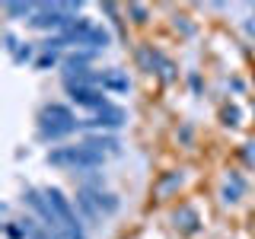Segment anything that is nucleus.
<instances>
[{
    "label": "nucleus",
    "instance_id": "1",
    "mask_svg": "<svg viewBox=\"0 0 255 239\" xmlns=\"http://www.w3.org/2000/svg\"><path fill=\"white\" fill-rule=\"evenodd\" d=\"M45 163L51 166V169H64L70 175H83V172H96L106 166V156L90 150L83 140L80 143H58V147H51L45 153Z\"/></svg>",
    "mask_w": 255,
    "mask_h": 239
},
{
    "label": "nucleus",
    "instance_id": "2",
    "mask_svg": "<svg viewBox=\"0 0 255 239\" xmlns=\"http://www.w3.org/2000/svg\"><path fill=\"white\" fill-rule=\"evenodd\" d=\"M137 64H140L143 74H153V77L163 80V83H175V80H179V67L153 45H140L137 48Z\"/></svg>",
    "mask_w": 255,
    "mask_h": 239
},
{
    "label": "nucleus",
    "instance_id": "3",
    "mask_svg": "<svg viewBox=\"0 0 255 239\" xmlns=\"http://www.w3.org/2000/svg\"><path fill=\"white\" fill-rule=\"evenodd\" d=\"M128 124V112L122 106H115V102H109L102 112H96V115H86L80 118V134H93V131H122V127Z\"/></svg>",
    "mask_w": 255,
    "mask_h": 239
},
{
    "label": "nucleus",
    "instance_id": "4",
    "mask_svg": "<svg viewBox=\"0 0 255 239\" xmlns=\"http://www.w3.org/2000/svg\"><path fill=\"white\" fill-rule=\"evenodd\" d=\"M19 201H22V207L35 217L42 227H48L51 233H61V223H58V217H54V211H51V204H48V198H45V188H32V185H26L22 188V195H19Z\"/></svg>",
    "mask_w": 255,
    "mask_h": 239
},
{
    "label": "nucleus",
    "instance_id": "5",
    "mask_svg": "<svg viewBox=\"0 0 255 239\" xmlns=\"http://www.w3.org/2000/svg\"><path fill=\"white\" fill-rule=\"evenodd\" d=\"M45 198H48V204H51L61 230H83V220H80V214L74 207V198H67L61 188H54V185H45Z\"/></svg>",
    "mask_w": 255,
    "mask_h": 239
},
{
    "label": "nucleus",
    "instance_id": "6",
    "mask_svg": "<svg viewBox=\"0 0 255 239\" xmlns=\"http://www.w3.org/2000/svg\"><path fill=\"white\" fill-rule=\"evenodd\" d=\"M67 99L74 102L77 109H86V112H102L109 106V96H106V90H99V86H67Z\"/></svg>",
    "mask_w": 255,
    "mask_h": 239
},
{
    "label": "nucleus",
    "instance_id": "7",
    "mask_svg": "<svg viewBox=\"0 0 255 239\" xmlns=\"http://www.w3.org/2000/svg\"><path fill=\"white\" fill-rule=\"evenodd\" d=\"M74 121H80V118L67 102H45L35 115V124H74Z\"/></svg>",
    "mask_w": 255,
    "mask_h": 239
},
{
    "label": "nucleus",
    "instance_id": "8",
    "mask_svg": "<svg viewBox=\"0 0 255 239\" xmlns=\"http://www.w3.org/2000/svg\"><path fill=\"white\" fill-rule=\"evenodd\" d=\"M96 86L99 90H106V93H131V77H128V70L122 67H106V70H99L96 74Z\"/></svg>",
    "mask_w": 255,
    "mask_h": 239
},
{
    "label": "nucleus",
    "instance_id": "9",
    "mask_svg": "<svg viewBox=\"0 0 255 239\" xmlns=\"http://www.w3.org/2000/svg\"><path fill=\"white\" fill-rule=\"evenodd\" d=\"M169 220H172V230H179L182 236H198V233H201V214H198L191 204L175 207Z\"/></svg>",
    "mask_w": 255,
    "mask_h": 239
},
{
    "label": "nucleus",
    "instance_id": "10",
    "mask_svg": "<svg viewBox=\"0 0 255 239\" xmlns=\"http://www.w3.org/2000/svg\"><path fill=\"white\" fill-rule=\"evenodd\" d=\"M83 143H86L90 150H96V153H102V156H115V153H122V137H118V134H109V131L83 134Z\"/></svg>",
    "mask_w": 255,
    "mask_h": 239
},
{
    "label": "nucleus",
    "instance_id": "11",
    "mask_svg": "<svg viewBox=\"0 0 255 239\" xmlns=\"http://www.w3.org/2000/svg\"><path fill=\"white\" fill-rule=\"evenodd\" d=\"M70 134H80V121H74V124H35V137L42 143H54V147L64 137H70Z\"/></svg>",
    "mask_w": 255,
    "mask_h": 239
},
{
    "label": "nucleus",
    "instance_id": "12",
    "mask_svg": "<svg viewBox=\"0 0 255 239\" xmlns=\"http://www.w3.org/2000/svg\"><path fill=\"white\" fill-rule=\"evenodd\" d=\"M74 207H77V214H80V220L83 223H90V227H102V214H99V207L93 204V198H90V191H83V188H77V195H74Z\"/></svg>",
    "mask_w": 255,
    "mask_h": 239
},
{
    "label": "nucleus",
    "instance_id": "13",
    "mask_svg": "<svg viewBox=\"0 0 255 239\" xmlns=\"http://www.w3.org/2000/svg\"><path fill=\"white\" fill-rule=\"evenodd\" d=\"M112 42H115V35H112V29L109 26H102V22H93V29H90V35H86V51H96V54H102L106 48H112Z\"/></svg>",
    "mask_w": 255,
    "mask_h": 239
},
{
    "label": "nucleus",
    "instance_id": "14",
    "mask_svg": "<svg viewBox=\"0 0 255 239\" xmlns=\"http://www.w3.org/2000/svg\"><path fill=\"white\" fill-rule=\"evenodd\" d=\"M83 191H86V188H83ZM90 198H93V204L99 207L102 217H115V214L122 211V198H118L115 191H109V188H102V191H90Z\"/></svg>",
    "mask_w": 255,
    "mask_h": 239
},
{
    "label": "nucleus",
    "instance_id": "15",
    "mask_svg": "<svg viewBox=\"0 0 255 239\" xmlns=\"http://www.w3.org/2000/svg\"><path fill=\"white\" fill-rule=\"evenodd\" d=\"M99 54L96 51H86V48H77V51H67L61 61V74H70V70H80V67H93Z\"/></svg>",
    "mask_w": 255,
    "mask_h": 239
},
{
    "label": "nucleus",
    "instance_id": "16",
    "mask_svg": "<svg viewBox=\"0 0 255 239\" xmlns=\"http://www.w3.org/2000/svg\"><path fill=\"white\" fill-rule=\"evenodd\" d=\"M38 3H3V16L10 22H29L35 16Z\"/></svg>",
    "mask_w": 255,
    "mask_h": 239
},
{
    "label": "nucleus",
    "instance_id": "17",
    "mask_svg": "<svg viewBox=\"0 0 255 239\" xmlns=\"http://www.w3.org/2000/svg\"><path fill=\"white\" fill-rule=\"evenodd\" d=\"M182 182H185V172H179V169H175V172H166L163 179L156 182V195H159V198H169L172 191L182 188Z\"/></svg>",
    "mask_w": 255,
    "mask_h": 239
},
{
    "label": "nucleus",
    "instance_id": "18",
    "mask_svg": "<svg viewBox=\"0 0 255 239\" xmlns=\"http://www.w3.org/2000/svg\"><path fill=\"white\" fill-rule=\"evenodd\" d=\"M74 179H77V188H86V191H102V188H106V172H102V169L74 175Z\"/></svg>",
    "mask_w": 255,
    "mask_h": 239
},
{
    "label": "nucleus",
    "instance_id": "19",
    "mask_svg": "<svg viewBox=\"0 0 255 239\" xmlns=\"http://www.w3.org/2000/svg\"><path fill=\"white\" fill-rule=\"evenodd\" d=\"M220 124L223 127H239V124H243V109H239L236 102L220 106Z\"/></svg>",
    "mask_w": 255,
    "mask_h": 239
},
{
    "label": "nucleus",
    "instance_id": "20",
    "mask_svg": "<svg viewBox=\"0 0 255 239\" xmlns=\"http://www.w3.org/2000/svg\"><path fill=\"white\" fill-rule=\"evenodd\" d=\"M35 58H38L35 42H22V45H19V51L13 54V64H16V67H22V64H35Z\"/></svg>",
    "mask_w": 255,
    "mask_h": 239
},
{
    "label": "nucleus",
    "instance_id": "21",
    "mask_svg": "<svg viewBox=\"0 0 255 239\" xmlns=\"http://www.w3.org/2000/svg\"><path fill=\"white\" fill-rule=\"evenodd\" d=\"M61 54H48V51H38V58H35V64L32 67L35 70H54V67H61Z\"/></svg>",
    "mask_w": 255,
    "mask_h": 239
},
{
    "label": "nucleus",
    "instance_id": "22",
    "mask_svg": "<svg viewBox=\"0 0 255 239\" xmlns=\"http://www.w3.org/2000/svg\"><path fill=\"white\" fill-rule=\"evenodd\" d=\"M239 198H243V191H239L236 185H230V182H223V185H220V204L233 207V204H239Z\"/></svg>",
    "mask_w": 255,
    "mask_h": 239
},
{
    "label": "nucleus",
    "instance_id": "23",
    "mask_svg": "<svg viewBox=\"0 0 255 239\" xmlns=\"http://www.w3.org/2000/svg\"><path fill=\"white\" fill-rule=\"evenodd\" d=\"M0 42H3V51H6V54L13 58V54L19 51L22 38H16V32H13V29H3V35H0Z\"/></svg>",
    "mask_w": 255,
    "mask_h": 239
},
{
    "label": "nucleus",
    "instance_id": "24",
    "mask_svg": "<svg viewBox=\"0 0 255 239\" xmlns=\"http://www.w3.org/2000/svg\"><path fill=\"white\" fill-rule=\"evenodd\" d=\"M3 236H6V239H29L26 227H22L19 220H6V223H3Z\"/></svg>",
    "mask_w": 255,
    "mask_h": 239
},
{
    "label": "nucleus",
    "instance_id": "25",
    "mask_svg": "<svg viewBox=\"0 0 255 239\" xmlns=\"http://www.w3.org/2000/svg\"><path fill=\"white\" fill-rule=\"evenodd\" d=\"M172 26H175V32H179V35H185V38H191V35L198 32V26L188 19V16H175V19H172Z\"/></svg>",
    "mask_w": 255,
    "mask_h": 239
},
{
    "label": "nucleus",
    "instance_id": "26",
    "mask_svg": "<svg viewBox=\"0 0 255 239\" xmlns=\"http://www.w3.org/2000/svg\"><path fill=\"white\" fill-rule=\"evenodd\" d=\"M128 16H131V22H137V26H143V22L150 19V10L143 3H128Z\"/></svg>",
    "mask_w": 255,
    "mask_h": 239
},
{
    "label": "nucleus",
    "instance_id": "27",
    "mask_svg": "<svg viewBox=\"0 0 255 239\" xmlns=\"http://www.w3.org/2000/svg\"><path fill=\"white\" fill-rule=\"evenodd\" d=\"M223 182H230V185H236L239 191L246 195V188H249V182H246V175L239 169H227V175H223Z\"/></svg>",
    "mask_w": 255,
    "mask_h": 239
},
{
    "label": "nucleus",
    "instance_id": "28",
    "mask_svg": "<svg viewBox=\"0 0 255 239\" xmlns=\"http://www.w3.org/2000/svg\"><path fill=\"white\" fill-rule=\"evenodd\" d=\"M188 90L195 93V96H204V80L198 70H188Z\"/></svg>",
    "mask_w": 255,
    "mask_h": 239
},
{
    "label": "nucleus",
    "instance_id": "29",
    "mask_svg": "<svg viewBox=\"0 0 255 239\" xmlns=\"http://www.w3.org/2000/svg\"><path fill=\"white\" fill-rule=\"evenodd\" d=\"M243 163L249 166V169H255V137L243 143Z\"/></svg>",
    "mask_w": 255,
    "mask_h": 239
},
{
    "label": "nucleus",
    "instance_id": "30",
    "mask_svg": "<svg viewBox=\"0 0 255 239\" xmlns=\"http://www.w3.org/2000/svg\"><path fill=\"white\" fill-rule=\"evenodd\" d=\"M175 137H179L182 143H191V137H195V127H191V124H182L179 131H175Z\"/></svg>",
    "mask_w": 255,
    "mask_h": 239
},
{
    "label": "nucleus",
    "instance_id": "31",
    "mask_svg": "<svg viewBox=\"0 0 255 239\" xmlns=\"http://www.w3.org/2000/svg\"><path fill=\"white\" fill-rule=\"evenodd\" d=\"M227 86H230V90H233L236 96H239V93H246V80H243V77H230V80H227Z\"/></svg>",
    "mask_w": 255,
    "mask_h": 239
},
{
    "label": "nucleus",
    "instance_id": "32",
    "mask_svg": "<svg viewBox=\"0 0 255 239\" xmlns=\"http://www.w3.org/2000/svg\"><path fill=\"white\" fill-rule=\"evenodd\" d=\"M99 10L106 13V16H112V19H115V22H118V16H122V6H115V3H102Z\"/></svg>",
    "mask_w": 255,
    "mask_h": 239
},
{
    "label": "nucleus",
    "instance_id": "33",
    "mask_svg": "<svg viewBox=\"0 0 255 239\" xmlns=\"http://www.w3.org/2000/svg\"><path fill=\"white\" fill-rule=\"evenodd\" d=\"M243 32H246L249 38H255V16H249V19L243 22Z\"/></svg>",
    "mask_w": 255,
    "mask_h": 239
},
{
    "label": "nucleus",
    "instance_id": "34",
    "mask_svg": "<svg viewBox=\"0 0 255 239\" xmlns=\"http://www.w3.org/2000/svg\"><path fill=\"white\" fill-rule=\"evenodd\" d=\"M252 112H255V99H252Z\"/></svg>",
    "mask_w": 255,
    "mask_h": 239
}]
</instances>
